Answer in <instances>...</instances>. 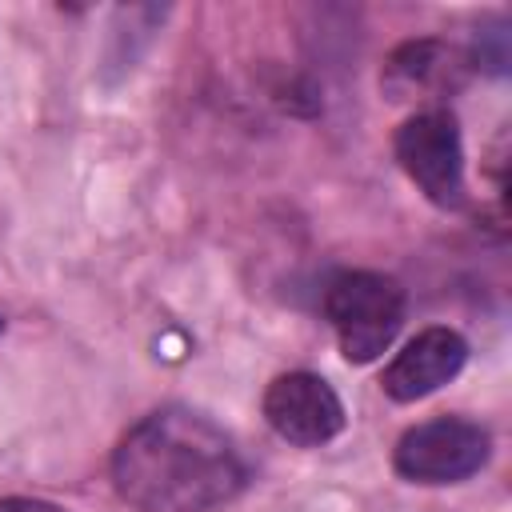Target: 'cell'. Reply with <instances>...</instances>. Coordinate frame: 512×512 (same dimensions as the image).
I'll use <instances>...</instances> for the list:
<instances>
[{
    "label": "cell",
    "instance_id": "cell-1",
    "mask_svg": "<svg viewBox=\"0 0 512 512\" xmlns=\"http://www.w3.org/2000/svg\"><path fill=\"white\" fill-rule=\"evenodd\" d=\"M112 480L140 512H208L240 492L244 460L208 416L160 408L120 440Z\"/></svg>",
    "mask_w": 512,
    "mask_h": 512
},
{
    "label": "cell",
    "instance_id": "cell-2",
    "mask_svg": "<svg viewBox=\"0 0 512 512\" xmlns=\"http://www.w3.org/2000/svg\"><path fill=\"white\" fill-rule=\"evenodd\" d=\"M324 312L352 364L376 360L404 324V292L380 272H344L328 284Z\"/></svg>",
    "mask_w": 512,
    "mask_h": 512
},
{
    "label": "cell",
    "instance_id": "cell-3",
    "mask_svg": "<svg viewBox=\"0 0 512 512\" xmlns=\"http://www.w3.org/2000/svg\"><path fill=\"white\" fill-rule=\"evenodd\" d=\"M396 160L432 204L440 208L464 204V148L452 112L428 108L404 120L396 132Z\"/></svg>",
    "mask_w": 512,
    "mask_h": 512
},
{
    "label": "cell",
    "instance_id": "cell-4",
    "mask_svg": "<svg viewBox=\"0 0 512 512\" xmlns=\"http://www.w3.org/2000/svg\"><path fill=\"white\" fill-rule=\"evenodd\" d=\"M488 460V432L464 416H440L408 428L396 444V472L412 484H456Z\"/></svg>",
    "mask_w": 512,
    "mask_h": 512
},
{
    "label": "cell",
    "instance_id": "cell-5",
    "mask_svg": "<svg viewBox=\"0 0 512 512\" xmlns=\"http://www.w3.org/2000/svg\"><path fill=\"white\" fill-rule=\"evenodd\" d=\"M264 420L276 436L300 448H316L344 428V404L328 388V380L312 372L276 376L264 392Z\"/></svg>",
    "mask_w": 512,
    "mask_h": 512
},
{
    "label": "cell",
    "instance_id": "cell-6",
    "mask_svg": "<svg viewBox=\"0 0 512 512\" xmlns=\"http://www.w3.org/2000/svg\"><path fill=\"white\" fill-rule=\"evenodd\" d=\"M468 360V344L460 332L452 328H424L416 332L404 352H396V360L384 368V392L400 404L420 400L428 392H436L440 384H448Z\"/></svg>",
    "mask_w": 512,
    "mask_h": 512
},
{
    "label": "cell",
    "instance_id": "cell-7",
    "mask_svg": "<svg viewBox=\"0 0 512 512\" xmlns=\"http://www.w3.org/2000/svg\"><path fill=\"white\" fill-rule=\"evenodd\" d=\"M460 80H464V60L456 48L440 40H412L396 48L384 68V88L392 92V100L440 96L444 88H456Z\"/></svg>",
    "mask_w": 512,
    "mask_h": 512
},
{
    "label": "cell",
    "instance_id": "cell-8",
    "mask_svg": "<svg viewBox=\"0 0 512 512\" xmlns=\"http://www.w3.org/2000/svg\"><path fill=\"white\" fill-rule=\"evenodd\" d=\"M0 512H64L48 500H28V496H12V500H0Z\"/></svg>",
    "mask_w": 512,
    "mask_h": 512
},
{
    "label": "cell",
    "instance_id": "cell-9",
    "mask_svg": "<svg viewBox=\"0 0 512 512\" xmlns=\"http://www.w3.org/2000/svg\"><path fill=\"white\" fill-rule=\"evenodd\" d=\"M0 328H4V320H0Z\"/></svg>",
    "mask_w": 512,
    "mask_h": 512
}]
</instances>
